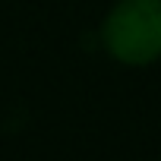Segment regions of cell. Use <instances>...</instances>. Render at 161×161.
Listing matches in <instances>:
<instances>
[{
	"mask_svg": "<svg viewBox=\"0 0 161 161\" xmlns=\"http://www.w3.org/2000/svg\"><path fill=\"white\" fill-rule=\"evenodd\" d=\"M95 35L101 54L123 69L161 63V0H114Z\"/></svg>",
	"mask_w": 161,
	"mask_h": 161,
	"instance_id": "1",
	"label": "cell"
}]
</instances>
